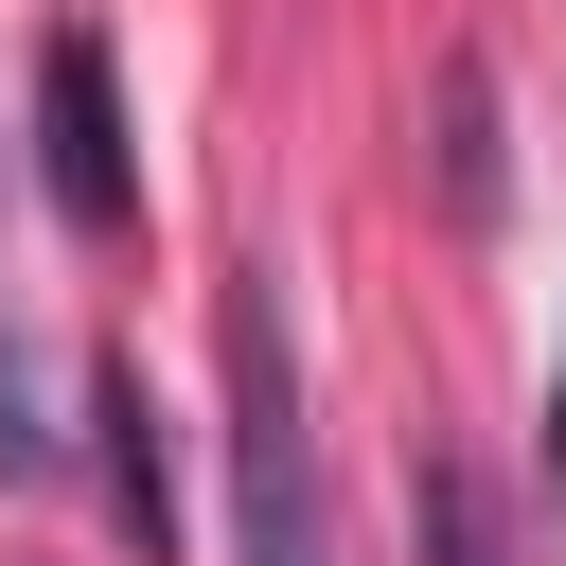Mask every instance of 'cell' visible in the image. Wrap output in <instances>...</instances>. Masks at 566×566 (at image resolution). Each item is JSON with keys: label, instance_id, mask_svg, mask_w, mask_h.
<instances>
[{"label": "cell", "instance_id": "cell-1", "mask_svg": "<svg viewBox=\"0 0 566 566\" xmlns=\"http://www.w3.org/2000/svg\"><path fill=\"white\" fill-rule=\"evenodd\" d=\"M230 566H336L318 424H301V336H283V265H230Z\"/></svg>", "mask_w": 566, "mask_h": 566}, {"label": "cell", "instance_id": "cell-2", "mask_svg": "<svg viewBox=\"0 0 566 566\" xmlns=\"http://www.w3.org/2000/svg\"><path fill=\"white\" fill-rule=\"evenodd\" d=\"M35 106H53V212H71V230H124V212H142V177H124V88H106V35H53Z\"/></svg>", "mask_w": 566, "mask_h": 566}, {"label": "cell", "instance_id": "cell-3", "mask_svg": "<svg viewBox=\"0 0 566 566\" xmlns=\"http://www.w3.org/2000/svg\"><path fill=\"white\" fill-rule=\"evenodd\" d=\"M88 407H106V513H124V531H142V566H159L177 495H159V407H142V354H106V371H88Z\"/></svg>", "mask_w": 566, "mask_h": 566}, {"label": "cell", "instance_id": "cell-4", "mask_svg": "<svg viewBox=\"0 0 566 566\" xmlns=\"http://www.w3.org/2000/svg\"><path fill=\"white\" fill-rule=\"evenodd\" d=\"M407 513H424V566H513V548H495V495H478V460H424V478H407Z\"/></svg>", "mask_w": 566, "mask_h": 566}, {"label": "cell", "instance_id": "cell-5", "mask_svg": "<svg viewBox=\"0 0 566 566\" xmlns=\"http://www.w3.org/2000/svg\"><path fill=\"white\" fill-rule=\"evenodd\" d=\"M53 460V424H35V389H18V336H0V478H35Z\"/></svg>", "mask_w": 566, "mask_h": 566}, {"label": "cell", "instance_id": "cell-6", "mask_svg": "<svg viewBox=\"0 0 566 566\" xmlns=\"http://www.w3.org/2000/svg\"><path fill=\"white\" fill-rule=\"evenodd\" d=\"M548 495H566V389H548Z\"/></svg>", "mask_w": 566, "mask_h": 566}]
</instances>
